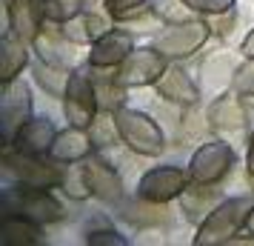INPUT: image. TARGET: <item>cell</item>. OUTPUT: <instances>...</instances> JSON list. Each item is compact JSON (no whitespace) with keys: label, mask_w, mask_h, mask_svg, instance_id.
<instances>
[{"label":"cell","mask_w":254,"mask_h":246,"mask_svg":"<svg viewBox=\"0 0 254 246\" xmlns=\"http://www.w3.org/2000/svg\"><path fill=\"white\" fill-rule=\"evenodd\" d=\"M254 209V198H226L206 221L197 226V235L191 244L194 246H223L234 244V238L246 229V221Z\"/></svg>","instance_id":"6da1fadb"},{"label":"cell","mask_w":254,"mask_h":246,"mask_svg":"<svg viewBox=\"0 0 254 246\" xmlns=\"http://www.w3.org/2000/svg\"><path fill=\"white\" fill-rule=\"evenodd\" d=\"M115 117L117 129H120V141L128 152L140 155V158H157L166 152V132L151 115L131 109V106H120Z\"/></svg>","instance_id":"7a4b0ae2"},{"label":"cell","mask_w":254,"mask_h":246,"mask_svg":"<svg viewBox=\"0 0 254 246\" xmlns=\"http://www.w3.org/2000/svg\"><path fill=\"white\" fill-rule=\"evenodd\" d=\"M3 212H20L26 218L43 223H58L66 218V206L60 203L52 189H37L29 183L14 180L12 186L3 189Z\"/></svg>","instance_id":"3957f363"},{"label":"cell","mask_w":254,"mask_h":246,"mask_svg":"<svg viewBox=\"0 0 254 246\" xmlns=\"http://www.w3.org/2000/svg\"><path fill=\"white\" fill-rule=\"evenodd\" d=\"M208 37H211V23L206 17H189L180 23H163V32H157L151 43L169 60H189L206 46Z\"/></svg>","instance_id":"277c9868"},{"label":"cell","mask_w":254,"mask_h":246,"mask_svg":"<svg viewBox=\"0 0 254 246\" xmlns=\"http://www.w3.org/2000/svg\"><path fill=\"white\" fill-rule=\"evenodd\" d=\"M63 100V115L71 126H80V129H89L92 120L100 112V103H97V89H94V75L92 66H74L71 72V81L66 86V94L60 97Z\"/></svg>","instance_id":"5b68a950"},{"label":"cell","mask_w":254,"mask_h":246,"mask_svg":"<svg viewBox=\"0 0 254 246\" xmlns=\"http://www.w3.org/2000/svg\"><path fill=\"white\" fill-rule=\"evenodd\" d=\"M58 161H52L46 155H26L17 152L12 146H3V166L9 169V175L20 183L37 189H60V177L63 169L55 166Z\"/></svg>","instance_id":"8992f818"},{"label":"cell","mask_w":254,"mask_h":246,"mask_svg":"<svg viewBox=\"0 0 254 246\" xmlns=\"http://www.w3.org/2000/svg\"><path fill=\"white\" fill-rule=\"evenodd\" d=\"M191 172L189 166H151L137 180V198L151 200V203H172L180 200L183 192L191 186Z\"/></svg>","instance_id":"52a82bcc"},{"label":"cell","mask_w":254,"mask_h":246,"mask_svg":"<svg viewBox=\"0 0 254 246\" xmlns=\"http://www.w3.org/2000/svg\"><path fill=\"white\" fill-rule=\"evenodd\" d=\"M237 164V155L226 141H208L200 143L189 161V172L194 183H206V186H217L220 180L231 175V169Z\"/></svg>","instance_id":"ba28073f"},{"label":"cell","mask_w":254,"mask_h":246,"mask_svg":"<svg viewBox=\"0 0 254 246\" xmlns=\"http://www.w3.org/2000/svg\"><path fill=\"white\" fill-rule=\"evenodd\" d=\"M32 109H35L32 86L23 78H14V81L3 83V89H0V138H3V146L12 143L17 129L29 117H35Z\"/></svg>","instance_id":"9c48e42d"},{"label":"cell","mask_w":254,"mask_h":246,"mask_svg":"<svg viewBox=\"0 0 254 246\" xmlns=\"http://www.w3.org/2000/svg\"><path fill=\"white\" fill-rule=\"evenodd\" d=\"M172 60L163 55L160 49L149 43V46H134L120 66H117V78L126 89H143V86H154L160 81V75L166 72Z\"/></svg>","instance_id":"30bf717a"},{"label":"cell","mask_w":254,"mask_h":246,"mask_svg":"<svg viewBox=\"0 0 254 246\" xmlns=\"http://www.w3.org/2000/svg\"><path fill=\"white\" fill-rule=\"evenodd\" d=\"M154 89H157V97H163L166 103L180 106V109H194L200 103V97H203L197 81L180 66V60H172L166 66L160 81L154 83Z\"/></svg>","instance_id":"8fae6325"},{"label":"cell","mask_w":254,"mask_h":246,"mask_svg":"<svg viewBox=\"0 0 254 246\" xmlns=\"http://www.w3.org/2000/svg\"><path fill=\"white\" fill-rule=\"evenodd\" d=\"M83 169H86V183H89V192L94 200H100L106 206H115L123 200V177L103 155L94 152L92 158H86Z\"/></svg>","instance_id":"7c38bea8"},{"label":"cell","mask_w":254,"mask_h":246,"mask_svg":"<svg viewBox=\"0 0 254 246\" xmlns=\"http://www.w3.org/2000/svg\"><path fill=\"white\" fill-rule=\"evenodd\" d=\"M131 49H134V32L112 26L103 37H97L89 46V60L86 63L97 66V69H117L131 55Z\"/></svg>","instance_id":"4fadbf2b"},{"label":"cell","mask_w":254,"mask_h":246,"mask_svg":"<svg viewBox=\"0 0 254 246\" xmlns=\"http://www.w3.org/2000/svg\"><path fill=\"white\" fill-rule=\"evenodd\" d=\"M246 97H240L237 92H223L217 94L206 109V120H208V129L214 132H240L246 129V120H249V112H246Z\"/></svg>","instance_id":"5bb4252c"},{"label":"cell","mask_w":254,"mask_h":246,"mask_svg":"<svg viewBox=\"0 0 254 246\" xmlns=\"http://www.w3.org/2000/svg\"><path fill=\"white\" fill-rule=\"evenodd\" d=\"M32 49H35L37 60H46L52 66H66V69H74V49L77 43H71L69 37L58 29V23L43 26L40 35L32 40Z\"/></svg>","instance_id":"9a60e30c"},{"label":"cell","mask_w":254,"mask_h":246,"mask_svg":"<svg viewBox=\"0 0 254 246\" xmlns=\"http://www.w3.org/2000/svg\"><path fill=\"white\" fill-rule=\"evenodd\" d=\"M55 138H58V126L49 117H29L17 129L12 143H6V146H12V149L26 152V155H46L49 158L52 146H55Z\"/></svg>","instance_id":"2e32d148"},{"label":"cell","mask_w":254,"mask_h":246,"mask_svg":"<svg viewBox=\"0 0 254 246\" xmlns=\"http://www.w3.org/2000/svg\"><path fill=\"white\" fill-rule=\"evenodd\" d=\"M6 20L14 35L32 43L46 26L43 0H6Z\"/></svg>","instance_id":"e0dca14e"},{"label":"cell","mask_w":254,"mask_h":246,"mask_svg":"<svg viewBox=\"0 0 254 246\" xmlns=\"http://www.w3.org/2000/svg\"><path fill=\"white\" fill-rule=\"evenodd\" d=\"M112 14L109 12H97V9H86L80 12L77 17H71L66 23H58V29L63 35L69 37L71 43H77V46H92L97 37H103L109 29H112Z\"/></svg>","instance_id":"ac0fdd59"},{"label":"cell","mask_w":254,"mask_h":246,"mask_svg":"<svg viewBox=\"0 0 254 246\" xmlns=\"http://www.w3.org/2000/svg\"><path fill=\"white\" fill-rule=\"evenodd\" d=\"M94 152H97V149H94L89 129H80V126H71L69 123L63 132H58L49 158L58 161V164H83V161L92 158Z\"/></svg>","instance_id":"d6986e66"},{"label":"cell","mask_w":254,"mask_h":246,"mask_svg":"<svg viewBox=\"0 0 254 246\" xmlns=\"http://www.w3.org/2000/svg\"><path fill=\"white\" fill-rule=\"evenodd\" d=\"M32 43L17 37L12 29H6L0 37V81L9 83L14 78H20V72L32 63Z\"/></svg>","instance_id":"ffe728a7"},{"label":"cell","mask_w":254,"mask_h":246,"mask_svg":"<svg viewBox=\"0 0 254 246\" xmlns=\"http://www.w3.org/2000/svg\"><path fill=\"white\" fill-rule=\"evenodd\" d=\"M223 200H226V195L220 189L206 186V183H191L183 192V198H180V212L186 215V221H191L194 226H200Z\"/></svg>","instance_id":"44dd1931"},{"label":"cell","mask_w":254,"mask_h":246,"mask_svg":"<svg viewBox=\"0 0 254 246\" xmlns=\"http://www.w3.org/2000/svg\"><path fill=\"white\" fill-rule=\"evenodd\" d=\"M40 241V223L20 212H3L0 218V244L3 246H32Z\"/></svg>","instance_id":"7402d4cb"},{"label":"cell","mask_w":254,"mask_h":246,"mask_svg":"<svg viewBox=\"0 0 254 246\" xmlns=\"http://www.w3.org/2000/svg\"><path fill=\"white\" fill-rule=\"evenodd\" d=\"M94 75V89H97V103L106 112H117L120 106H126V86L117 78V69H97L92 66Z\"/></svg>","instance_id":"603a6c76"},{"label":"cell","mask_w":254,"mask_h":246,"mask_svg":"<svg viewBox=\"0 0 254 246\" xmlns=\"http://www.w3.org/2000/svg\"><path fill=\"white\" fill-rule=\"evenodd\" d=\"M71 72L74 69H66V66H52L46 60H37L35 66H32V75H35V83L49 92L52 97H63L66 94V86L71 81Z\"/></svg>","instance_id":"cb8c5ba5"},{"label":"cell","mask_w":254,"mask_h":246,"mask_svg":"<svg viewBox=\"0 0 254 246\" xmlns=\"http://www.w3.org/2000/svg\"><path fill=\"white\" fill-rule=\"evenodd\" d=\"M89 135H92V143H94L97 152H100V149H112V146H117V143H123L120 141V129H117L115 112H106V109L97 112V117H94L92 126H89Z\"/></svg>","instance_id":"d4e9b609"},{"label":"cell","mask_w":254,"mask_h":246,"mask_svg":"<svg viewBox=\"0 0 254 246\" xmlns=\"http://www.w3.org/2000/svg\"><path fill=\"white\" fill-rule=\"evenodd\" d=\"M60 192H63L69 200H86V198H92L89 183H86V169H83V164H63Z\"/></svg>","instance_id":"484cf974"},{"label":"cell","mask_w":254,"mask_h":246,"mask_svg":"<svg viewBox=\"0 0 254 246\" xmlns=\"http://www.w3.org/2000/svg\"><path fill=\"white\" fill-rule=\"evenodd\" d=\"M86 0H43V14L46 23H66L71 17H77L80 12H86Z\"/></svg>","instance_id":"4316f807"},{"label":"cell","mask_w":254,"mask_h":246,"mask_svg":"<svg viewBox=\"0 0 254 246\" xmlns=\"http://www.w3.org/2000/svg\"><path fill=\"white\" fill-rule=\"evenodd\" d=\"M151 9H154V17H160V23H180V20H189V17H200L183 0H154Z\"/></svg>","instance_id":"83f0119b"},{"label":"cell","mask_w":254,"mask_h":246,"mask_svg":"<svg viewBox=\"0 0 254 246\" xmlns=\"http://www.w3.org/2000/svg\"><path fill=\"white\" fill-rule=\"evenodd\" d=\"M83 241L89 246H128V238L120 235L115 226H89Z\"/></svg>","instance_id":"f1b7e54d"},{"label":"cell","mask_w":254,"mask_h":246,"mask_svg":"<svg viewBox=\"0 0 254 246\" xmlns=\"http://www.w3.org/2000/svg\"><path fill=\"white\" fill-rule=\"evenodd\" d=\"M143 9H149V0H106V12L112 14L117 23H128Z\"/></svg>","instance_id":"f546056e"},{"label":"cell","mask_w":254,"mask_h":246,"mask_svg":"<svg viewBox=\"0 0 254 246\" xmlns=\"http://www.w3.org/2000/svg\"><path fill=\"white\" fill-rule=\"evenodd\" d=\"M231 92H237L240 97H254V58H246L240 66L234 69Z\"/></svg>","instance_id":"4dcf8cb0"},{"label":"cell","mask_w":254,"mask_h":246,"mask_svg":"<svg viewBox=\"0 0 254 246\" xmlns=\"http://www.w3.org/2000/svg\"><path fill=\"white\" fill-rule=\"evenodd\" d=\"M186 6L200 17H211V14H223L231 12L237 6V0H183Z\"/></svg>","instance_id":"1f68e13d"},{"label":"cell","mask_w":254,"mask_h":246,"mask_svg":"<svg viewBox=\"0 0 254 246\" xmlns=\"http://www.w3.org/2000/svg\"><path fill=\"white\" fill-rule=\"evenodd\" d=\"M208 23H211V32L220 37H229L234 32V23H237V9H231V12H223V14H211L206 17Z\"/></svg>","instance_id":"d6a6232c"},{"label":"cell","mask_w":254,"mask_h":246,"mask_svg":"<svg viewBox=\"0 0 254 246\" xmlns=\"http://www.w3.org/2000/svg\"><path fill=\"white\" fill-rule=\"evenodd\" d=\"M246 175L254 177V132L249 135V146H246Z\"/></svg>","instance_id":"836d02e7"},{"label":"cell","mask_w":254,"mask_h":246,"mask_svg":"<svg viewBox=\"0 0 254 246\" xmlns=\"http://www.w3.org/2000/svg\"><path fill=\"white\" fill-rule=\"evenodd\" d=\"M240 55H243V58H254V29H252V32H249L246 37H243Z\"/></svg>","instance_id":"e575fe53"},{"label":"cell","mask_w":254,"mask_h":246,"mask_svg":"<svg viewBox=\"0 0 254 246\" xmlns=\"http://www.w3.org/2000/svg\"><path fill=\"white\" fill-rule=\"evenodd\" d=\"M243 232L249 235L246 241H254V209H252V215H249V221H246V229H243Z\"/></svg>","instance_id":"d590c367"}]
</instances>
